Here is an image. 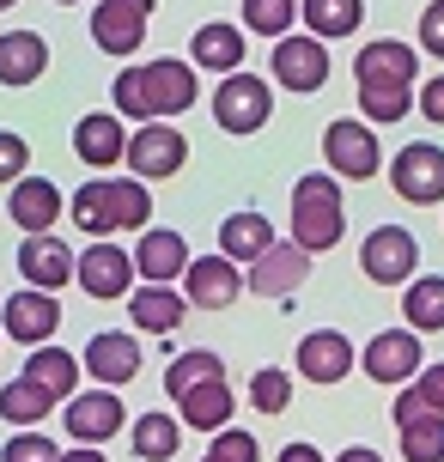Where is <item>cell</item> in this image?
<instances>
[{
    "mask_svg": "<svg viewBox=\"0 0 444 462\" xmlns=\"http://www.w3.org/2000/svg\"><path fill=\"white\" fill-rule=\"evenodd\" d=\"M195 92H201V79L189 61H146V68H128L116 73V116L128 122H164V116H183L195 110Z\"/></svg>",
    "mask_w": 444,
    "mask_h": 462,
    "instance_id": "cell-1",
    "label": "cell"
},
{
    "mask_svg": "<svg viewBox=\"0 0 444 462\" xmlns=\"http://www.w3.org/2000/svg\"><path fill=\"white\" fill-rule=\"evenodd\" d=\"M68 219L92 237H110V231H146L153 219V189L141 177H92L86 189H73Z\"/></svg>",
    "mask_w": 444,
    "mask_h": 462,
    "instance_id": "cell-2",
    "label": "cell"
},
{
    "mask_svg": "<svg viewBox=\"0 0 444 462\" xmlns=\"http://www.w3.org/2000/svg\"><path fill=\"white\" fill-rule=\"evenodd\" d=\"M347 231V208H341V183L328 171H304L292 183V244L304 255H323L341 244Z\"/></svg>",
    "mask_w": 444,
    "mask_h": 462,
    "instance_id": "cell-3",
    "label": "cell"
},
{
    "mask_svg": "<svg viewBox=\"0 0 444 462\" xmlns=\"http://www.w3.org/2000/svg\"><path fill=\"white\" fill-rule=\"evenodd\" d=\"M390 183H396L402 201H414V208H439V201H444V146H432V140L402 146L396 159H390Z\"/></svg>",
    "mask_w": 444,
    "mask_h": 462,
    "instance_id": "cell-4",
    "label": "cell"
},
{
    "mask_svg": "<svg viewBox=\"0 0 444 462\" xmlns=\"http://www.w3.org/2000/svg\"><path fill=\"white\" fill-rule=\"evenodd\" d=\"M359 268H365V280H377V286H408L414 268H421V244H414V231L377 226L372 237L359 244Z\"/></svg>",
    "mask_w": 444,
    "mask_h": 462,
    "instance_id": "cell-5",
    "label": "cell"
},
{
    "mask_svg": "<svg viewBox=\"0 0 444 462\" xmlns=\"http://www.w3.org/2000/svg\"><path fill=\"white\" fill-rule=\"evenodd\" d=\"M189 159V140L171 128V122H141V134H128V152L122 164L141 177V183H159V177H177Z\"/></svg>",
    "mask_w": 444,
    "mask_h": 462,
    "instance_id": "cell-6",
    "label": "cell"
},
{
    "mask_svg": "<svg viewBox=\"0 0 444 462\" xmlns=\"http://www.w3.org/2000/svg\"><path fill=\"white\" fill-rule=\"evenodd\" d=\"M73 280H79L97 304L128 299V292H134V255L122 250V244H110V237H97L86 255H73Z\"/></svg>",
    "mask_w": 444,
    "mask_h": 462,
    "instance_id": "cell-7",
    "label": "cell"
},
{
    "mask_svg": "<svg viewBox=\"0 0 444 462\" xmlns=\"http://www.w3.org/2000/svg\"><path fill=\"white\" fill-rule=\"evenodd\" d=\"M268 104H274V97H268V86H262L256 73H226V79H219V92H213V116H219V128H226V134H256L262 122H268Z\"/></svg>",
    "mask_w": 444,
    "mask_h": 462,
    "instance_id": "cell-8",
    "label": "cell"
},
{
    "mask_svg": "<svg viewBox=\"0 0 444 462\" xmlns=\"http://www.w3.org/2000/svg\"><path fill=\"white\" fill-rule=\"evenodd\" d=\"M159 0H97L92 13V43L104 55H134L146 43V19H153Z\"/></svg>",
    "mask_w": 444,
    "mask_h": 462,
    "instance_id": "cell-9",
    "label": "cell"
},
{
    "mask_svg": "<svg viewBox=\"0 0 444 462\" xmlns=\"http://www.w3.org/2000/svg\"><path fill=\"white\" fill-rule=\"evenodd\" d=\"M323 159H328V171L365 183V177H377L384 152H377V134L365 128V122H341V116H335V122L323 128Z\"/></svg>",
    "mask_w": 444,
    "mask_h": 462,
    "instance_id": "cell-10",
    "label": "cell"
},
{
    "mask_svg": "<svg viewBox=\"0 0 444 462\" xmlns=\"http://www.w3.org/2000/svg\"><path fill=\"white\" fill-rule=\"evenodd\" d=\"M359 365H365L372 383H408V377L426 365V359H421V335H414V328H384V335L365 341Z\"/></svg>",
    "mask_w": 444,
    "mask_h": 462,
    "instance_id": "cell-11",
    "label": "cell"
},
{
    "mask_svg": "<svg viewBox=\"0 0 444 462\" xmlns=\"http://www.w3.org/2000/svg\"><path fill=\"white\" fill-rule=\"evenodd\" d=\"M122 426H128V408L116 402V390H73L68 395V432L79 444L104 450V439H116Z\"/></svg>",
    "mask_w": 444,
    "mask_h": 462,
    "instance_id": "cell-12",
    "label": "cell"
},
{
    "mask_svg": "<svg viewBox=\"0 0 444 462\" xmlns=\"http://www.w3.org/2000/svg\"><path fill=\"white\" fill-rule=\"evenodd\" d=\"M0 328H6L13 341H24V346H43L49 335L61 328V304H55V292L24 286V292H13V299L0 304Z\"/></svg>",
    "mask_w": 444,
    "mask_h": 462,
    "instance_id": "cell-13",
    "label": "cell"
},
{
    "mask_svg": "<svg viewBox=\"0 0 444 462\" xmlns=\"http://www.w3.org/2000/svg\"><path fill=\"white\" fill-rule=\"evenodd\" d=\"M237 292H244V274L226 255H195L183 268V299L195 310H226V304H237Z\"/></svg>",
    "mask_w": 444,
    "mask_h": 462,
    "instance_id": "cell-14",
    "label": "cell"
},
{
    "mask_svg": "<svg viewBox=\"0 0 444 462\" xmlns=\"http://www.w3.org/2000/svg\"><path fill=\"white\" fill-rule=\"evenodd\" d=\"M183 268H189L183 231L146 226V231H141V244H134V274H141L146 286H171V280H183Z\"/></svg>",
    "mask_w": 444,
    "mask_h": 462,
    "instance_id": "cell-15",
    "label": "cell"
},
{
    "mask_svg": "<svg viewBox=\"0 0 444 462\" xmlns=\"http://www.w3.org/2000/svg\"><path fill=\"white\" fill-rule=\"evenodd\" d=\"M79 371H92L104 390H116V383H128V377L141 371V341H134V335H122V328H97L92 341H86Z\"/></svg>",
    "mask_w": 444,
    "mask_h": 462,
    "instance_id": "cell-16",
    "label": "cell"
},
{
    "mask_svg": "<svg viewBox=\"0 0 444 462\" xmlns=\"http://www.w3.org/2000/svg\"><path fill=\"white\" fill-rule=\"evenodd\" d=\"M19 274L37 286V292H61L73 280V250L55 237V231H31L19 244Z\"/></svg>",
    "mask_w": 444,
    "mask_h": 462,
    "instance_id": "cell-17",
    "label": "cell"
},
{
    "mask_svg": "<svg viewBox=\"0 0 444 462\" xmlns=\"http://www.w3.org/2000/svg\"><path fill=\"white\" fill-rule=\"evenodd\" d=\"M292 365H299V377H310V383H341L353 371V341L341 328H310L299 341V353H292Z\"/></svg>",
    "mask_w": 444,
    "mask_h": 462,
    "instance_id": "cell-18",
    "label": "cell"
},
{
    "mask_svg": "<svg viewBox=\"0 0 444 462\" xmlns=\"http://www.w3.org/2000/svg\"><path fill=\"white\" fill-rule=\"evenodd\" d=\"M304 274H310V255L299 244H268V250L250 262V292L256 299H286V292H299Z\"/></svg>",
    "mask_w": 444,
    "mask_h": 462,
    "instance_id": "cell-19",
    "label": "cell"
},
{
    "mask_svg": "<svg viewBox=\"0 0 444 462\" xmlns=\"http://www.w3.org/2000/svg\"><path fill=\"white\" fill-rule=\"evenodd\" d=\"M274 79L286 92H317L328 79V49L317 37H281L274 43Z\"/></svg>",
    "mask_w": 444,
    "mask_h": 462,
    "instance_id": "cell-20",
    "label": "cell"
},
{
    "mask_svg": "<svg viewBox=\"0 0 444 462\" xmlns=\"http://www.w3.org/2000/svg\"><path fill=\"white\" fill-rule=\"evenodd\" d=\"M61 208H68V201H61V189L49 183V177H19L13 195H6V219H13L24 237H31V231H49L61 219Z\"/></svg>",
    "mask_w": 444,
    "mask_h": 462,
    "instance_id": "cell-21",
    "label": "cell"
},
{
    "mask_svg": "<svg viewBox=\"0 0 444 462\" xmlns=\"http://www.w3.org/2000/svg\"><path fill=\"white\" fill-rule=\"evenodd\" d=\"M414 49L396 43V37H384V43H365L359 49V61H353V79L359 86H414Z\"/></svg>",
    "mask_w": 444,
    "mask_h": 462,
    "instance_id": "cell-22",
    "label": "cell"
},
{
    "mask_svg": "<svg viewBox=\"0 0 444 462\" xmlns=\"http://www.w3.org/2000/svg\"><path fill=\"white\" fill-rule=\"evenodd\" d=\"M73 152H79V164H92V171H110V164H122V152H128L122 116L92 110L86 122H79V128H73Z\"/></svg>",
    "mask_w": 444,
    "mask_h": 462,
    "instance_id": "cell-23",
    "label": "cell"
},
{
    "mask_svg": "<svg viewBox=\"0 0 444 462\" xmlns=\"http://www.w3.org/2000/svg\"><path fill=\"white\" fill-rule=\"evenodd\" d=\"M177 408H183V426H195V432H219V426L237 414V395H232L226 377H213V383H195L189 395H177Z\"/></svg>",
    "mask_w": 444,
    "mask_h": 462,
    "instance_id": "cell-24",
    "label": "cell"
},
{
    "mask_svg": "<svg viewBox=\"0 0 444 462\" xmlns=\"http://www.w3.org/2000/svg\"><path fill=\"white\" fill-rule=\"evenodd\" d=\"M128 317H134V328H146V335H171V328L189 317V299L171 292V286H141V292H128Z\"/></svg>",
    "mask_w": 444,
    "mask_h": 462,
    "instance_id": "cell-25",
    "label": "cell"
},
{
    "mask_svg": "<svg viewBox=\"0 0 444 462\" xmlns=\"http://www.w3.org/2000/svg\"><path fill=\"white\" fill-rule=\"evenodd\" d=\"M49 68V43L37 31H6L0 37V86H31Z\"/></svg>",
    "mask_w": 444,
    "mask_h": 462,
    "instance_id": "cell-26",
    "label": "cell"
},
{
    "mask_svg": "<svg viewBox=\"0 0 444 462\" xmlns=\"http://www.w3.org/2000/svg\"><path fill=\"white\" fill-rule=\"evenodd\" d=\"M24 377H31L37 390H49L55 402H68V395L79 390V359H73V353H61L55 341H43V346H31V359H24Z\"/></svg>",
    "mask_w": 444,
    "mask_h": 462,
    "instance_id": "cell-27",
    "label": "cell"
},
{
    "mask_svg": "<svg viewBox=\"0 0 444 462\" xmlns=\"http://www.w3.org/2000/svg\"><path fill=\"white\" fill-rule=\"evenodd\" d=\"M195 68L201 73H237L244 68V31L237 24H195Z\"/></svg>",
    "mask_w": 444,
    "mask_h": 462,
    "instance_id": "cell-28",
    "label": "cell"
},
{
    "mask_svg": "<svg viewBox=\"0 0 444 462\" xmlns=\"http://www.w3.org/2000/svg\"><path fill=\"white\" fill-rule=\"evenodd\" d=\"M299 19L310 24L317 43H335V37H353L365 24V0H299Z\"/></svg>",
    "mask_w": 444,
    "mask_h": 462,
    "instance_id": "cell-29",
    "label": "cell"
},
{
    "mask_svg": "<svg viewBox=\"0 0 444 462\" xmlns=\"http://www.w3.org/2000/svg\"><path fill=\"white\" fill-rule=\"evenodd\" d=\"M268 244H274V226H268L262 213H232V219L219 226V255H226V262H244V268H250Z\"/></svg>",
    "mask_w": 444,
    "mask_h": 462,
    "instance_id": "cell-30",
    "label": "cell"
},
{
    "mask_svg": "<svg viewBox=\"0 0 444 462\" xmlns=\"http://www.w3.org/2000/svg\"><path fill=\"white\" fill-rule=\"evenodd\" d=\"M402 317H408V328H414V335L444 328V274L408 280V292H402Z\"/></svg>",
    "mask_w": 444,
    "mask_h": 462,
    "instance_id": "cell-31",
    "label": "cell"
},
{
    "mask_svg": "<svg viewBox=\"0 0 444 462\" xmlns=\"http://www.w3.org/2000/svg\"><path fill=\"white\" fill-rule=\"evenodd\" d=\"M128 439H134V457H141V462H171V457H177V444H183V426H177L171 414H141Z\"/></svg>",
    "mask_w": 444,
    "mask_h": 462,
    "instance_id": "cell-32",
    "label": "cell"
},
{
    "mask_svg": "<svg viewBox=\"0 0 444 462\" xmlns=\"http://www.w3.org/2000/svg\"><path fill=\"white\" fill-rule=\"evenodd\" d=\"M49 408H55V395L37 390L31 377H19V383H6V390H0V420H6V426H24V432H31Z\"/></svg>",
    "mask_w": 444,
    "mask_h": 462,
    "instance_id": "cell-33",
    "label": "cell"
},
{
    "mask_svg": "<svg viewBox=\"0 0 444 462\" xmlns=\"http://www.w3.org/2000/svg\"><path fill=\"white\" fill-rule=\"evenodd\" d=\"M213 377H226L219 353L195 346V353H177V359H171V371H164V390H171V402H177V395H189L195 383H213Z\"/></svg>",
    "mask_w": 444,
    "mask_h": 462,
    "instance_id": "cell-34",
    "label": "cell"
},
{
    "mask_svg": "<svg viewBox=\"0 0 444 462\" xmlns=\"http://www.w3.org/2000/svg\"><path fill=\"white\" fill-rule=\"evenodd\" d=\"M402 462H444V414L402 426Z\"/></svg>",
    "mask_w": 444,
    "mask_h": 462,
    "instance_id": "cell-35",
    "label": "cell"
},
{
    "mask_svg": "<svg viewBox=\"0 0 444 462\" xmlns=\"http://www.w3.org/2000/svg\"><path fill=\"white\" fill-rule=\"evenodd\" d=\"M299 19V0H244V24L256 31V37H274L281 43L286 31Z\"/></svg>",
    "mask_w": 444,
    "mask_h": 462,
    "instance_id": "cell-36",
    "label": "cell"
},
{
    "mask_svg": "<svg viewBox=\"0 0 444 462\" xmlns=\"http://www.w3.org/2000/svg\"><path fill=\"white\" fill-rule=\"evenodd\" d=\"M414 104V86H359V116L365 122H402Z\"/></svg>",
    "mask_w": 444,
    "mask_h": 462,
    "instance_id": "cell-37",
    "label": "cell"
},
{
    "mask_svg": "<svg viewBox=\"0 0 444 462\" xmlns=\"http://www.w3.org/2000/svg\"><path fill=\"white\" fill-rule=\"evenodd\" d=\"M286 402H292V377H286L281 365H262L256 377H250V408H256V414H286Z\"/></svg>",
    "mask_w": 444,
    "mask_h": 462,
    "instance_id": "cell-38",
    "label": "cell"
},
{
    "mask_svg": "<svg viewBox=\"0 0 444 462\" xmlns=\"http://www.w3.org/2000/svg\"><path fill=\"white\" fill-rule=\"evenodd\" d=\"M201 462H256V439L237 432V426H219V432H213V450Z\"/></svg>",
    "mask_w": 444,
    "mask_h": 462,
    "instance_id": "cell-39",
    "label": "cell"
},
{
    "mask_svg": "<svg viewBox=\"0 0 444 462\" xmlns=\"http://www.w3.org/2000/svg\"><path fill=\"white\" fill-rule=\"evenodd\" d=\"M0 462H61V450H55L43 432H19V439L0 444Z\"/></svg>",
    "mask_w": 444,
    "mask_h": 462,
    "instance_id": "cell-40",
    "label": "cell"
},
{
    "mask_svg": "<svg viewBox=\"0 0 444 462\" xmlns=\"http://www.w3.org/2000/svg\"><path fill=\"white\" fill-rule=\"evenodd\" d=\"M24 171H31V146H24V134H0V183H19Z\"/></svg>",
    "mask_w": 444,
    "mask_h": 462,
    "instance_id": "cell-41",
    "label": "cell"
},
{
    "mask_svg": "<svg viewBox=\"0 0 444 462\" xmlns=\"http://www.w3.org/2000/svg\"><path fill=\"white\" fill-rule=\"evenodd\" d=\"M421 49L444 61V0H432V6L421 13Z\"/></svg>",
    "mask_w": 444,
    "mask_h": 462,
    "instance_id": "cell-42",
    "label": "cell"
},
{
    "mask_svg": "<svg viewBox=\"0 0 444 462\" xmlns=\"http://www.w3.org/2000/svg\"><path fill=\"white\" fill-rule=\"evenodd\" d=\"M426 414H439V408H432L421 390H402L396 395V426H414V420H426Z\"/></svg>",
    "mask_w": 444,
    "mask_h": 462,
    "instance_id": "cell-43",
    "label": "cell"
},
{
    "mask_svg": "<svg viewBox=\"0 0 444 462\" xmlns=\"http://www.w3.org/2000/svg\"><path fill=\"white\" fill-rule=\"evenodd\" d=\"M421 116L444 128V73H432V79L421 86Z\"/></svg>",
    "mask_w": 444,
    "mask_h": 462,
    "instance_id": "cell-44",
    "label": "cell"
},
{
    "mask_svg": "<svg viewBox=\"0 0 444 462\" xmlns=\"http://www.w3.org/2000/svg\"><path fill=\"white\" fill-rule=\"evenodd\" d=\"M414 390H421L426 402L444 414V359H439V365H421V383H414Z\"/></svg>",
    "mask_w": 444,
    "mask_h": 462,
    "instance_id": "cell-45",
    "label": "cell"
},
{
    "mask_svg": "<svg viewBox=\"0 0 444 462\" xmlns=\"http://www.w3.org/2000/svg\"><path fill=\"white\" fill-rule=\"evenodd\" d=\"M281 462H323V450H317V444H286Z\"/></svg>",
    "mask_w": 444,
    "mask_h": 462,
    "instance_id": "cell-46",
    "label": "cell"
},
{
    "mask_svg": "<svg viewBox=\"0 0 444 462\" xmlns=\"http://www.w3.org/2000/svg\"><path fill=\"white\" fill-rule=\"evenodd\" d=\"M61 462H104V450H97V444H79V450H68Z\"/></svg>",
    "mask_w": 444,
    "mask_h": 462,
    "instance_id": "cell-47",
    "label": "cell"
},
{
    "mask_svg": "<svg viewBox=\"0 0 444 462\" xmlns=\"http://www.w3.org/2000/svg\"><path fill=\"white\" fill-rule=\"evenodd\" d=\"M341 462H384L377 450H365V444H353V450H341Z\"/></svg>",
    "mask_w": 444,
    "mask_h": 462,
    "instance_id": "cell-48",
    "label": "cell"
},
{
    "mask_svg": "<svg viewBox=\"0 0 444 462\" xmlns=\"http://www.w3.org/2000/svg\"><path fill=\"white\" fill-rule=\"evenodd\" d=\"M6 6H19V0H0V13H6Z\"/></svg>",
    "mask_w": 444,
    "mask_h": 462,
    "instance_id": "cell-49",
    "label": "cell"
},
{
    "mask_svg": "<svg viewBox=\"0 0 444 462\" xmlns=\"http://www.w3.org/2000/svg\"><path fill=\"white\" fill-rule=\"evenodd\" d=\"M61 6H73V0H61Z\"/></svg>",
    "mask_w": 444,
    "mask_h": 462,
    "instance_id": "cell-50",
    "label": "cell"
}]
</instances>
